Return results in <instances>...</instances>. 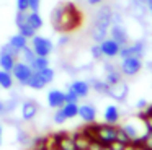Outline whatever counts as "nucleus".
<instances>
[{
	"label": "nucleus",
	"mask_w": 152,
	"mask_h": 150,
	"mask_svg": "<svg viewBox=\"0 0 152 150\" xmlns=\"http://www.w3.org/2000/svg\"><path fill=\"white\" fill-rule=\"evenodd\" d=\"M49 21L53 25V29L59 33H67L70 29H75L79 25V10L70 2L57 3L51 10Z\"/></svg>",
	"instance_id": "f257e3e1"
},
{
	"label": "nucleus",
	"mask_w": 152,
	"mask_h": 150,
	"mask_svg": "<svg viewBox=\"0 0 152 150\" xmlns=\"http://www.w3.org/2000/svg\"><path fill=\"white\" fill-rule=\"evenodd\" d=\"M113 18V7L111 5H100V8L93 15V21L90 26V38L93 42H102L108 38V31L111 26Z\"/></svg>",
	"instance_id": "f03ea898"
},
{
	"label": "nucleus",
	"mask_w": 152,
	"mask_h": 150,
	"mask_svg": "<svg viewBox=\"0 0 152 150\" xmlns=\"http://www.w3.org/2000/svg\"><path fill=\"white\" fill-rule=\"evenodd\" d=\"M121 129L126 132V135L129 137V140H131L132 143H141L142 139L145 137V134L149 132L147 126H145V121H144V116H142L141 113L132 116V117H129L126 122H123Z\"/></svg>",
	"instance_id": "7ed1b4c3"
},
{
	"label": "nucleus",
	"mask_w": 152,
	"mask_h": 150,
	"mask_svg": "<svg viewBox=\"0 0 152 150\" xmlns=\"http://www.w3.org/2000/svg\"><path fill=\"white\" fill-rule=\"evenodd\" d=\"M116 130H118V126H113V124H96L92 129L88 130V134L92 135L93 140H98V142L108 145L110 142L116 140Z\"/></svg>",
	"instance_id": "20e7f679"
},
{
	"label": "nucleus",
	"mask_w": 152,
	"mask_h": 150,
	"mask_svg": "<svg viewBox=\"0 0 152 150\" xmlns=\"http://www.w3.org/2000/svg\"><path fill=\"white\" fill-rule=\"evenodd\" d=\"M33 74H34V70L31 68V65L23 62V60H20V59L15 62L13 68H12V75L15 78V83H18L20 87H28Z\"/></svg>",
	"instance_id": "39448f33"
},
{
	"label": "nucleus",
	"mask_w": 152,
	"mask_h": 150,
	"mask_svg": "<svg viewBox=\"0 0 152 150\" xmlns=\"http://www.w3.org/2000/svg\"><path fill=\"white\" fill-rule=\"evenodd\" d=\"M30 46L33 47L36 55H43V57H49L54 52V42L51 41L48 36H41V34H34L30 39Z\"/></svg>",
	"instance_id": "423d86ee"
},
{
	"label": "nucleus",
	"mask_w": 152,
	"mask_h": 150,
	"mask_svg": "<svg viewBox=\"0 0 152 150\" xmlns=\"http://www.w3.org/2000/svg\"><path fill=\"white\" fill-rule=\"evenodd\" d=\"M145 55V41L144 39H134V41L128 42L126 46H123L121 51H119V59H124V57H139V59H144Z\"/></svg>",
	"instance_id": "0eeeda50"
},
{
	"label": "nucleus",
	"mask_w": 152,
	"mask_h": 150,
	"mask_svg": "<svg viewBox=\"0 0 152 150\" xmlns=\"http://www.w3.org/2000/svg\"><path fill=\"white\" fill-rule=\"evenodd\" d=\"M118 67L121 70L123 77H134L144 68V62L139 57H124L121 59Z\"/></svg>",
	"instance_id": "6e6552de"
},
{
	"label": "nucleus",
	"mask_w": 152,
	"mask_h": 150,
	"mask_svg": "<svg viewBox=\"0 0 152 150\" xmlns=\"http://www.w3.org/2000/svg\"><path fill=\"white\" fill-rule=\"evenodd\" d=\"M108 36L111 39H115L121 47H123V46H126L128 42H131V36H129L128 28L124 26V21H123V23H111L110 31H108Z\"/></svg>",
	"instance_id": "1a4fd4ad"
},
{
	"label": "nucleus",
	"mask_w": 152,
	"mask_h": 150,
	"mask_svg": "<svg viewBox=\"0 0 152 150\" xmlns=\"http://www.w3.org/2000/svg\"><path fill=\"white\" fill-rule=\"evenodd\" d=\"M128 95H129V85L126 83L124 80H121V82H118V83L110 85L108 95H106V96H110L115 101H126Z\"/></svg>",
	"instance_id": "9d476101"
},
{
	"label": "nucleus",
	"mask_w": 152,
	"mask_h": 150,
	"mask_svg": "<svg viewBox=\"0 0 152 150\" xmlns=\"http://www.w3.org/2000/svg\"><path fill=\"white\" fill-rule=\"evenodd\" d=\"M39 113V104L36 103L34 100H23L20 104V114L23 121H33L34 117L38 116Z\"/></svg>",
	"instance_id": "9b49d317"
},
{
	"label": "nucleus",
	"mask_w": 152,
	"mask_h": 150,
	"mask_svg": "<svg viewBox=\"0 0 152 150\" xmlns=\"http://www.w3.org/2000/svg\"><path fill=\"white\" fill-rule=\"evenodd\" d=\"M46 103L51 109L62 108L64 103H66V91L61 90V88H51L46 95Z\"/></svg>",
	"instance_id": "f8f14e48"
},
{
	"label": "nucleus",
	"mask_w": 152,
	"mask_h": 150,
	"mask_svg": "<svg viewBox=\"0 0 152 150\" xmlns=\"http://www.w3.org/2000/svg\"><path fill=\"white\" fill-rule=\"evenodd\" d=\"M100 47H102V52H103V57L105 59H116L119 55V51H121V46L115 39L110 38V36L100 42Z\"/></svg>",
	"instance_id": "ddd939ff"
},
{
	"label": "nucleus",
	"mask_w": 152,
	"mask_h": 150,
	"mask_svg": "<svg viewBox=\"0 0 152 150\" xmlns=\"http://www.w3.org/2000/svg\"><path fill=\"white\" fill-rule=\"evenodd\" d=\"M103 72H105V80L108 85H113V83H118V82L123 80V74L119 70V67H116L115 64L111 62H103Z\"/></svg>",
	"instance_id": "4468645a"
},
{
	"label": "nucleus",
	"mask_w": 152,
	"mask_h": 150,
	"mask_svg": "<svg viewBox=\"0 0 152 150\" xmlns=\"http://www.w3.org/2000/svg\"><path fill=\"white\" fill-rule=\"evenodd\" d=\"M129 15L134 20H137V21H144L145 16L149 15L145 2H141V0H129Z\"/></svg>",
	"instance_id": "2eb2a0df"
},
{
	"label": "nucleus",
	"mask_w": 152,
	"mask_h": 150,
	"mask_svg": "<svg viewBox=\"0 0 152 150\" xmlns=\"http://www.w3.org/2000/svg\"><path fill=\"white\" fill-rule=\"evenodd\" d=\"M67 90L74 91V93L77 95V98L79 100H83V98H87L90 95V91H92V88H90V83L88 80H74L70 82L69 85H67Z\"/></svg>",
	"instance_id": "dca6fc26"
},
{
	"label": "nucleus",
	"mask_w": 152,
	"mask_h": 150,
	"mask_svg": "<svg viewBox=\"0 0 152 150\" xmlns=\"http://www.w3.org/2000/svg\"><path fill=\"white\" fill-rule=\"evenodd\" d=\"M96 108L90 103H83V104H79V117L83 121L85 124H95L96 121Z\"/></svg>",
	"instance_id": "f3484780"
},
{
	"label": "nucleus",
	"mask_w": 152,
	"mask_h": 150,
	"mask_svg": "<svg viewBox=\"0 0 152 150\" xmlns=\"http://www.w3.org/2000/svg\"><path fill=\"white\" fill-rule=\"evenodd\" d=\"M119 119H121V111L116 104H108L103 111V122L106 124H113V126H118Z\"/></svg>",
	"instance_id": "a211bd4d"
},
{
	"label": "nucleus",
	"mask_w": 152,
	"mask_h": 150,
	"mask_svg": "<svg viewBox=\"0 0 152 150\" xmlns=\"http://www.w3.org/2000/svg\"><path fill=\"white\" fill-rule=\"evenodd\" d=\"M54 140L59 150H77L74 134H59V135H54Z\"/></svg>",
	"instance_id": "6ab92c4d"
},
{
	"label": "nucleus",
	"mask_w": 152,
	"mask_h": 150,
	"mask_svg": "<svg viewBox=\"0 0 152 150\" xmlns=\"http://www.w3.org/2000/svg\"><path fill=\"white\" fill-rule=\"evenodd\" d=\"M74 140H75V147L77 150H87L92 142V135L88 134V130H82V132H75L74 134Z\"/></svg>",
	"instance_id": "aec40b11"
},
{
	"label": "nucleus",
	"mask_w": 152,
	"mask_h": 150,
	"mask_svg": "<svg viewBox=\"0 0 152 150\" xmlns=\"http://www.w3.org/2000/svg\"><path fill=\"white\" fill-rule=\"evenodd\" d=\"M88 83H90V88H92V90L95 91V93L103 95V96H106V95H108V88H110V85L106 83L105 78L92 77V78L88 80Z\"/></svg>",
	"instance_id": "412c9836"
},
{
	"label": "nucleus",
	"mask_w": 152,
	"mask_h": 150,
	"mask_svg": "<svg viewBox=\"0 0 152 150\" xmlns=\"http://www.w3.org/2000/svg\"><path fill=\"white\" fill-rule=\"evenodd\" d=\"M13 85H15V78L12 75V72L0 68V88L5 91H10L13 88Z\"/></svg>",
	"instance_id": "4be33fe9"
},
{
	"label": "nucleus",
	"mask_w": 152,
	"mask_h": 150,
	"mask_svg": "<svg viewBox=\"0 0 152 150\" xmlns=\"http://www.w3.org/2000/svg\"><path fill=\"white\" fill-rule=\"evenodd\" d=\"M26 21L36 33L39 31V29H43V26H44V20H43V16H41L39 12H28Z\"/></svg>",
	"instance_id": "5701e85b"
},
{
	"label": "nucleus",
	"mask_w": 152,
	"mask_h": 150,
	"mask_svg": "<svg viewBox=\"0 0 152 150\" xmlns=\"http://www.w3.org/2000/svg\"><path fill=\"white\" fill-rule=\"evenodd\" d=\"M8 42H10L12 46H13L15 49H18V51H21V49H25L28 44H30V39L25 38L21 33H15V34H12L10 38H8Z\"/></svg>",
	"instance_id": "b1692460"
},
{
	"label": "nucleus",
	"mask_w": 152,
	"mask_h": 150,
	"mask_svg": "<svg viewBox=\"0 0 152 150\" xmlns=\"http://www.w3.org/2000/svg\"><path fill=\"white\" fill-rule=\"evenodd\" d=\"M17 60H18V59L13 57L12 54L0 51V68L12 72V68H13V65H15V62H17Z\"/></svg>",
	"instance_id": "393cba45"
},
{
	"label": "nucleus",
	"mask_w": 152,
	"mask_h": 150,
	"mask_svg": "<svg viewBox=\"0 0 152 150\" xmlns=\"http://www.w3.org/2000/svg\"><path fill=\"white\" fill-rule=\"evenodd\" d=\"M15 139H17L18 145H21V147H28L31 142H33L30 132H28V130H25L23 127H18V129H17V137H15Z\"/></svg>",
	"instance_id": "a878e982"
},
{
	"label": "nucleus",
	"mask_w": 152,
	"mask_h": 150,
	"mask_svg": "<svg viewBox=\"0 0 152 150\" xmlns=\"http://www.w3.org/2000/svg\"><path fill=\"white\" fill-rule=\"evenodd\" d=\"M46 87L48 85H46V82L41 78V75L38 74V72H34L33 77H31V80H30V83H28V88H31V90H34V91H41Z\"/></svg>",
	"instance_id": "bb28decb"
},
{
	"label": "nucleus",
	"mask_w": 152,
	"mask_h": 150,
	"mask_svg": "<svg viewBox=\"0 0 152 150\" xmlns=\"http://www.w3.org/2000/svg\"><path fill=\"white\" fill-rule=\"evenodd\" d=\"M4 101H5V114H12L18 106H20V98L15 93H12L10 98H8V100H4Z\"/></svg>",
	"instance_id": "cd10ccee"
},
{
	"label": "nucleus",
	"mask_w": 152,
	"mask_h": 150,
	"mask_svg": "<svg viewBox=\"0 0 152 150\" xmlns=\"http://www.w3.org/2000/svg\"><path fill=\"white\" fill-rule=\"evenodd\" d=\"M31 68H33L34 72H39V70H43V68H46V67H49L51 65V62H49V57H43V55H36L34 57V60L31 62Z\"/></svg>",
	"instance_id": "c85d7f7f"
},
{
	"label": "nucleus",
	"mask_w": 152,
	"mask_h": 150,
	"mask_svg": "<svg viewBox=\"0 0 152 150\" xmlns=\"http://www.w3.org/2000/svg\"><path fill=\"white\" fill-rule=\"evenodd\" d=\"M62 111L67 119H74L79 116V103H64Z\"/></svg>",
	"instance_id": "c756f323"
},
{
	"label": "nucleus",
	"mask_w": 152,
	"mask_h": 150,
	"mask_svg": "<svg viewBox=\"0 0 152 150\" xmlns=\"http://www.w3.org/2000/svg\"><path fill=\"white\" fill-rule=\"evenodd\" d=\"M38 74L41 75V78H43L44 82H46V85H51L54 80H56V70H54L53 67H46V68H43V70H39Z\"/></svg>",
	"instance_id": "7c9ffc66"
},
{
	"label": "nucleus",
	"mask_w": 152,
	"mask_h": 150,
	"mask_svg": "<svg viewBox=\"0 0 152 150\" xmlns=\"http://www.w3.org/2000/svg\"><path fill=\"white\" fill-rule=\"evenodd\" d=\"M34 57H36V54H34L33 47H31L30 44H28L25 49H21V51H20V60L26 62V64H31V62L34 60Z\"/></svg>",
	"instance_id": "2f4dec72"
},
{
	"label": "nucleus",
	"mask_w": 152,
	"mask_h": 150,
	"mask_svg": "<svg viewBox=\"0 0 152 150\" xmlns=\"http://www.w3.org/2000/svg\"><path fill=\"white\" fill-rule=\"evenodd\" d=\"M67 117H66V114H64V111H62V108H57V109H54V116H53V122L56 124V126H62V124H66L67 122Z\"/></svg>",
	"instance_id": "473e14b6"
},
{
	"label": "nucleus",
	"mask_w": 152,
	"mask_h": 150,
	"mask_svg": "<svg viewBox=\"0 0 152 150\" xmlns=\"http://www.w3.org/2000/svg\"><path fill=\"white\" fill-rule=\"evenodd\" d=\"M17 29H18V33H21V34H23L25 38H28V39H31L34 34H36V31L28 25V21L23 23V25H20V26H17Z\"/></svg>",
	"instance_id": "72a5a7b5"
},
{
	"label": "nucleus",
	"mask_w": 152,
	"mask_h": 150,
	"mask_svg": "<svg viewBox=\"0 0 152 150\" xmlns=\"http://www.w3.org/2000/svg\"><path fill=\"white\" fill-rule=\"evenodd\" d=\"M90 55H92L93 60H102V59H105L103 57V52H102V47H100L98 42H93L92 44V47H90Z\"/></svg>",
	"instance_id": "f704fd0d"
},
{
	"label": "nucleus",
	"mask_w": 152,
	"mask_h": 150,
	"mask_svg": "<svg viewBox=\"0 0 152 150\" xmlns=\"http://www.w3.org/2000/svg\"><path fill=\"white\" fill-rule=\"evenodd\" d=\"M69 42H70V36L67 34V33H61V36L57 38L56 46H57V47H66Z\"/></svg>",
	"instance_id": "c9c22d12"
},
{
	"label": "nucleus",
	"mask_w": 152,
	"mask_h": 150,
	"mask_svg": "<svg viewBox=\"0 0 152 150\" xmlns=\"http://www.w3.org/2000/svg\"><path fill=\"white\" fill-rule=\"evenodd\" d=\"M87 150H111V149H110L108 145H105V143L98 142V140H92Z\"/></svg>",
	"instance_id": "e433bc0d"
},
{
	"label": "nucleus",
	"mask_w": 152,
	"mask_h": 150,
	"mask_svg": "<svg viewBox=\"0 0 152 150\" xmlns=\"http://www.w3.org/2000/svg\"><path fill=\"white\" fill-rule=\"evenodd\" d=\"M116 140H119V142H123V143H131L129 137L126 135V132L121 129V126H118V130H116Z\"/></svg>",
	"instance_id": "4c0bfd02"
},
{
	"label": "nucleus",
	"mask_w": 152,
	"mask_h": 150,
	"mask_svg": "<svg viewBox=\"0 0 152 150\" xmlns=\"http://www.w3.org/2000/svg\"><path fill=\"white\" fill-rule=\"evenodd\" d=\"M41 0H28V10L30 12H39Z\"/></svg>",
	"instance_id": "58836bf2"
},
{
	"label": "nucleus",
	"mask_w": 152,
	"mask_h": 150,
	"mask_svg": "<svg viewBox=\"0 0 152 150\" xmlns=\"http://www.w3.org/2000/svg\"><path fill=\"white\" fill-rule=\"evenodd\" d=\"M15 7H17V12H30L28 10V0H17Z\"/></svg>",
	"instance_id": "ea45409f"
},
{
	"label": "nucleus",
	"mask_w": 152,
	"mask_h": 150,
	"mask_svg": "<svg viewBox=\"0 0 152 150\" xmlns=\"http://www.w3.org/2000/svg\"><path fill=\"white\" fill-rule=\"evenodd\" d=\"M79 98H77V95L74 93V91L70 90H66V103H79Z\"/></svg>",
	"instance_id": "a19ab883"
},
{
	"label": "nucleus",
	"mask_w": 152,
	"mask_h": 150,
	"mask_svg": "<svg viewBox=\"0 0 152 150\" xmlns=\"http://www.w3.org/2000/svg\"><path fill=\"white\" fill-rule=\"evenodd\" d=\"M108 147H110L111 150H124L126 143L119 142V140H113V142H110V143H108Z\"/></svg>",
	"instance_id": "79ce46f5"
},
{
	"label": "nucleus",
	"mask_w": 152,
	"mask_h": 150,
	"mask_svg": "<svg viewBox=\"0 0 152 150\" xmlns=\"http://www.w3.org/2000/svg\"><path fill=\"white\" fill-rule=\"evenodd\" d=\"M141 143H142L144 147H147L149 150H152V132H147V134H145V137L142 139Z\"/></svg>",
	"instance_id": "37998d69"
},
{
	"label": "nucleus",
	"mask_w": 152,
	"mask_h": 150,
	"mask_svg": "<svg viewBox=\"0 0 152 150\" xmlns=\"http://www.w3.org/2000/svg\"><path fill=\"white\" fill-rule=\"evenodd\" d=\"M147 100H144V98H139L137 101H136V108H137L139 109V113H141V111H144L145 108H147Z\"/></svg>",
	"instance_id": "c03bdc74"
},
{
	"label": "nucleus",
	"mask_w": 152,
	"mask_h": 150,
	"mask_svg": "<svg viewBox=\"0 0 152 150\" xmlns=\"http://www.w3.org/2000/svg\"><path fill=\"white\" fill-rule=\"evenodd\" d=\"M144 121H145V126H147V130H149V132H152V114L144 116Z\"/></svg>",
	"instance_id": "a18cd8bd"
},
{
	"label": "nucleus",
	"mask_w": 152,
	"mask_h": 150,
	"mask_svg": "<svg viewBox=\"0 0 152 150\" xmlns=\"http://www.w3.org/2000/svg\"><path fill=\"white\" fill-rule=\"evenodd\" d=\"M87 3H88L90 7H100L103 3V0H87Z\"/></svg>",
	"instance_id": "49530a36"
},
{
	"label": "nucleus",
	"mask_w": 152,
	"mask_h": 150,
	"mask_svg": "<svg viewBox=\"0 0 152 150\" xmlns=\"http://www.w3.org/2000/svg\"><path fill=\"white\" fill-rule=\"evenodd\" d=\"M145 5H147V10H149V15L152 16V0H145Z\"/></svg>",
	"instance_id": "de8ad7c7"
},
{
	"label": "nucleus",
	"mask_w": 152,
	"mask_h": 150,
	"mask_svg": "<svg viewBox=\"0 0 152 150\" xmlns=\"http://www.w3.org/2000/svg\"><path fill=\"white\" fill-rule=\"evenodd\" d=\"M0 114H5V101L0 100Z\"/></svg>",
	"instance_id": "09e8293b"
},
{
	"label": "nucleus",
	"mask_w": 152,
	"mask_h": 150,
	"mask_svg": "<svg viewBox=\"0 0 152 150\" xmlns=\"http://www.w3.org/2000/svg\"><path fill=\"white\" fill-rule=\"evenodd\" d=\"M134 150H149V149H147V147H144L142 143H136V149Z\"/></svg>",
	"instance_id": "8fccbe9b"
},
{
	"label": "nucleus",
	"mask_w": 152,
	"mask_h": 150,
	"mask_svg": "<svg viewBox=\"0 0 152 150\" xmlns=\"http://www.w3.org/2000/svg\"><path fill=\"white\" fill-rule=\"evenodd\" d=\"M43 150H59V149H57V147L56 145H54V147H44V149Z\"/></svg>",
	"instance_id": "3c124183"
},
{
	"label": "nucleus",
	"mask_w": 152,
	"mask_h": 150,
	"mask_svg": "<svg viewBox=\"0 0 152 150\" xmlns=\"http://www.w3.org/2000/svg\"><path fill=\"white\" fill-rule=\"evenodd\" d=\"M145 67H147V68H149V70H151V72H152V60H151V62H147V64H145Z\"/></svg>",
	"instance_id": "603ef678"
},
{
	"label": "nucleus",
	"mask_w": 152,
	"mask_h": 150,
	"mask_svg": "<svg viewBox=\"0 0 152 150\" xmlns=\"http://www.w3.org/2000/svg\"><path fill=\"white\" fill-rule=\"evenodd\" d=\"M2 135H4V126L0 124V140H2Z\"/></svg>",
	"instance_id": "864d4df0"
},
{
	"label": "nucleus",
	"mask_w": 152,
	"mask_h": 150,
	"mask_svg": "<svg viewBox=\"0 0 152 150\" xmlns=\"http://www.w3.org/2000/svg\"><path fill=\"white\" fill-rule=\"evenodd\" d=\"M141 2H145V0H141Z\"/></svg>",
	"instance_id": "5fc2aeb1"
}]
</instances>
